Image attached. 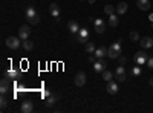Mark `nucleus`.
<instances>
[{"instance_id": "obj_1", "label": "nucleus", "mask_w": 153, "mask_h": 113, "mask_svg": "<svg viewBox=\"0 0 153 113\" xmlns=\"http://www.w3.org/2000/svg\"><path fill=\"white\" fill-rule=\"evenodd\" d=\"M20 40H22L20 37H8L6 38V46L9 49H19L20 45H23Z\"/></svg>"}, {"instance_id": "obj_2", "label": "nucleus", "mask_w": 153, "mask_h": 113, "mask_svg": "<svg viewBox=\"0 0 153 113\" xmlns=\"http://www.w3.org/2000/svg\"><path fill=\"white\" fill-rule=\"evenodd\" d=\"M31 35V28H29V24H23L22 28L19 29V37L22 40H28Z\"/></svg>"}, {"instance_id": "obj_3", "label": "nucleus", "mask_w": 153, "mask_h": 113, "mask_svg": "<svg viewBox=\"0 0 153 113\" xmlns=\"http://www.w3.org/2000/svg\"><path fill=\"white\" fill-rule=\"evenodd\" d=\"M147 60H149V57H147V54H144V50H139V52H136V55H135V63L136 64H144V63H147Z\"/></svg>"}, {"instance_id": "obj_4", "label": "nucleus", "mask_w": 153, "mask_h": 113, "mask_svg": "<svg viewBox=\"0 0 153 113\" xmlns=\"http://www.w3.org/2000/svg\"><path fill=\"white\" fill-rule=\"evenodd\" d=\"M106 90H107V93H110V95H115L116 92H118V83H116V81H113V80L107 81Z\"/></svg>"}, {"instance_id": "obj_5", "label": "nucleus", "mask_w": 153, "mask_h": 113, "mask_svg": "<svg viewBox=\"0 0 153 113\" xmlns=\"http://www.w3.org/2000/svg\"><path fill=\"white\" fill-rule=\"evenodd\" d=\"M106 67H107V64H106V61H104L103 58H100L98 61L94 63V71H95V72H101V73H103V72L106 71Z\"/></svg>"}, {"instance_id": "obj_6", "label": "nucleus", "mask_w": 153, "mask_h": 113, "mask_svg": "<svg viewBox=\"0 0 153 113\" xmlns=\"http://www.w3.org/2000/svg\"><path fill=\"white\" fill-rule=\"evenodd\" d=\"M86 84V73L84 72H78L75 75V86H78V87H83V86Z\"/></svg>"}, {"instance_id": "obj_7", "label": "nucleus", "mask_w": 153, "mask_h": 113, "mask_svg": "<svg viewBox=\"0 0 153 113\" xmlns=\"http://www.w3.org/2000/svg\"><path fill=\"white\" fill-rule=\"evenodd\" d=\"M139 45H141L142 49H150V48H153V38L152 37H144V38L139 40Z\"/></svg>"}, {"instance_id": "obj_8", "label": "nucleus", "mask_w": 153, "mask_h": 113, "mask_svg": "<svg viewBox=\"0 0 153 113\" xmlns=\"http://www.w3.org/2000/svg\"><path fill=\"white\" fill-rule=\"evenodd\" d=\"M20 112H22V113H32V112H34V106H32V102H31V101H25V102H22V106H20Z\"/></svg>"}, {"instance_id": "obj_9", "label": "nucleus", "mask_w": 153, "mask_h": 113, "mask_svg": "<svg viewBox=\"0 0 153 113\" xmlns=\"http://www.w3.org/2000/svg\"><path fill=\"white\" fill-rule=\"evenodd\" d=\"M49 11H51V15L58 22V20H60V8H58V5H57V3H52V5L49 6Z\"/></svg>"}, {"instance_id": "obj_10", "label": "nucleus", "mask_w": 153, "mask_h": 113, "mask_svg": "<svg viewBox=\"0 0 153 113\" xmlns=\"http://www.w3.org/2000/svg\"><path fill=\"white\" fill-rule=\"evenodd\" d=\"M8 92H9V81H8V76H6L2 80V83H0V93L6 95Z\"/></svg>"}, {"instance_id": "obj_11", "label": "nucleus", "mask_w": 153, "mask_h": 113, "mask_svg": "<svg viewBox=\"0 0 153 113\" xmlns=\"http://www.w3.org/2000/svg\"><path fill=\"white\" fill-rule=\"evenodd\" d=\"M118 23H120V15H118V14L109 15V22H107V24H109L110 28H116V26H118Z\"/></svg>"}, {"instance_id": "obj_12", "label": "nucleus", "mask_w": 153, "mask_h": 113, "mask_svg": "<svg viewBox=\"0 0 153 113\" xmlns=\"http://www.w3.org/2000/svg\"><path fill=\"white\" fill-rule=\"evenodd\" d=\"M67 29H69L72 34H77V32L80 31V24H78L75 20H70V22L67 23Z\"/></svg>"}, {"instance_id": "obj_13", "label": "nucleus", "mask_w": 153, "mask_h": 113, "mask_svg": "<svg viewBox=\"0 0 153 113\" xmlns=\"http://www.w3.org/2000/svg\"><path fill=\"white\" fill-rule=\"evenodd\" d=\"M107 52H109V49L104 48V46H101V48H98V49L95 50V57H96V58H104V57L107 55Z\"/></svg>"}, {"instance_id": "obj_14", "label": "nucleus", "mask_w": 153, "mask_h": 113, "mask_svg": "<svg viewBox=\"0 0 153 113\" xmlns=\"http://www.w3.org/2000/svg\"><path fill=\"white\" fill-rule=\"evenodd\" d=\"M136 5H138V8L141 11H149L150 9V2L149 0H138Z\"/></svg>"}, {"instance_id": "obj_15", "label": "nucleus", "mask_w": 153, "mask_h": 113, "mask_svg": "<svg viewBox=\"0 0 153 113\" xmlns=\"http://www.w3.org/2000/svg\"><path fill=\"white\" fill-rule=\"evenodd\" d=\"M127 12V3L125 2H121L118 6H116V14L118 15H123V14H125Z\"/></svg>"}, {"instance_id": "obj_16", "label": "nucleus", "mask_w": 153, "mask_h": 113, "mask_svg": "<svg viewBox=\"0 0 153 113\" xmlns=\"http://www.w3.org/2000/svg\"><path fill=\"white\" fill-rule=\"evenodd\" d=\"M57 99H58V98L55 96V95H52V93H51V95H49V96L46 98V102H44V104H46V107H52V106H54V104H55V102H57Z\"/></svg>"}, {"instance_id": "obj_17", "label": "nucleus", "mask_w": 153, "mask_h": 113, "mask_svg": "<svg viewBox=\"0 0 153 113\" xmlns=\"http://www.w3.org/2000/svg\"><path fill=\"white\" fill-rule=\"evenodd\" d=\"M120 55H121V52H118V50H115V49L109 48V52H107V57H109V58L115 60V58H120Z\"/></svg>"}, {"instance_id": "obj_18", "label": "nucleus", "mask_w": 153, "mask_h": 113, "mask_svg": "<svg viewBox=\"0 0 153 113\" xmlns=\"http://www.w3.org/2000/svg\"><path fill=\"white\" fill-rule=\"evenodd\" d=\"M95 45H94V43L92 41H87L86 43V52H87V54H95Z\"/></svg>"}, {"instance_id": "obj_19", "label": "nucleus", "mask_w": 153, "mask_h": 113, "mask_svg": "<svg viewBox=\"0 0 153 113\" xmlns=\"http://www.w3.org/2000/svg\"><path fill=\"white\" fill-rule=\"evenodd\" d=\"M6 76H8V78H17V76H20V71H15V69H9V71L6 72Z\"/></svg>"}, {"instance_id": "obj_20", "label": "nucleus", "mask_w": 153, "mask_h": 113, "mask_svg": "<svg viewBox=\"0 0 153 113\" xmlns=\"http://www.w3.org/2000/svg\"><path fill=\"white\" fill-rule=\"evenodd\" d=\"M104 12H106L107 15H112V14L116 12V8L112 6V5H106V6H104Z\"/></svg>"}, {"instance_id": "obj_21", "label": "nucleus", "mask_w": 153, "mask_h": 113, "mask_svg": "<svg viewBox=\"0 0 153 113\" xmlns=\"http://www.w3.org/2000/svg\"><path fill=\"white\" fill-rule=\"evenodd\" d=\"M35 14H37V11L34 9V6H28V8H26V19H31V17H34Z\"/></svg>"}, {"instance_id": "obj_22", "label": "nucleus", "mask_w": 153, "mask_h": 113, "mask_svg": "<svg viewBox=\"0 0 153 113\" xmlns=\"http://www.w3.org/2000/svg\"><path fill=\"white\" fill-rule=\"evenodd\" d=\"M23 48H25L26 50H32V49H34V41L23 40Z\"/></svg>"}, {"instance_id": "obj_23", "label": "nucleus", "mask_w": 153, "mask_h": 113, "mask_svg": "<svg viewBox=\"0 0 153 113\" xmlns=\"http://www.w3.org/2000/svg\"><path fill=\"white\" fill-rule=\"evenodd\" d=\"M112 78H113V73H112L110 71H104V72H103V80H104L106 83H107V81H110Z\"/></svg>"}, {"instance_id": "obj_24", "label": "nucleus", "mask_w": 153, "mask_h": 113, "mask_svg": "<svg viewBox=\"0 0 153 113\" xmlns=\"http://www.w3.org/2000/svg\"><path fill=\"white\" fill-rule=\"evenodd\" d=\"M78 34H80V35H81V37H83L84 40H86V41L89 40V31H87L86 28H83V29H81V28H80V31H78Z\"/></svg>"}, {"instance_id": "obj_25", "label": "nucleus", "mask_w": 153, "mask_h": 113, "mask_svg": "<svg viewBox=\"0 0 153 113\" xmlns=\"http://www.w3.org/2000/svg\"><path fill=\"white\" fill-rule=\"evenodd\" d=\"M129 37H130V40H132V41H139V40H141V38H139V34H138L136 31H132Z\"/></svg>"}, {"instance_id": "obj_26", "label": "nucleus", "mask_w": 153, "mask_h": 113, "mask_svg": "<svg viewBox=\"0 0 153 113\" xmlns=\"http://www.w3.org/2000/svg\"><path fill=\"white\" fill-rule=\"evenodd\" d=\"M8 102H9V99H8L5 95H2V98H0V106H2V109H6Z\"/></svg>"}, {"instance_id": "obj_27", "label": "nucleus", "mask_w": 153, "mask_h": 113, "mask_svg": "<svg viewBox=\"0 0 153 113\" xmlns=\"http://www.w3.org/2000/svg\"><path fill=\"white\" fill-rule=\"evenodd\" d=\"M28 22H29L31 24H38V23H40V17H38L37 14H35L34 17H31V19H28Z\"/></svg>"}, {"instance_id": "obj_28", "label": "nucleus", "mask_w": 153, "mask_h": 113, "mask_svg": "<svg viewBox=\"0 0 153 113\" xmlns=\"http://www.w3.org/2000/svg\"><path fill=\"white\" fill-rule=\"evenodd\" d=\"M104 24H106V22L103 19H95L94 20V26H95V28H96V26H104Z\"/></svg>"}, {"instance_id": "obj_29", "label": "nucleus", "mask_w": 153, "mask_h": 113, "mask_svg": "<svg viewBox=\"0 0 153 113\" xmlns=\"http://www.w3.org/2000/svg\"><path fill=\"white\" fill-rule=\"evenodd\" d=\"M112 49H115V50H118V52H121V40L120 41H116V43H113V45L110 46Z\"/></svg>"}, {"instance_id": "obj_30", "label": "nucleus", "mask_w": 153, "mask_h": 113, "mask_svg": "<svg viewBox=\"0 0 153 113\" xmlns=\"http://www.w3.org/2000/svg\"><path fill=\"white\" fill-rule=\"evenodd\" d=\"M115 73H116V76H118V75H123V73H125V71H124V66H118V67H116V71H115Z\"/></svg>"}, {"instance_id": "obj_31", "label": "nucleus", "mask_w": 153, "mask_h": 113, "mask_svg": "<svg viewBox=\"0 0 153 113\" xmlns=\"http://www.w3.org/2000/svg\"><path fill=\"white\" fill-rule=\"evenodd\" d=\"M139 73H141V67H139V66H135V67L132 69V75H136V76H138Z\"/></svg>"}, {"instance_id": "obj_32", "label": "nucleus", "mask_w": 153, "mask_h": 113, "mask_svg": "<svg viewBox=\"0 0 153 113\" xmlns=\"http://www.w3.org/2000/svg\"><path fill=\"white\" fill-rule=\"evenodd\" d=\"M104 31H106V24L104 26H96V28H95L96 34H104Z\"/></svg>"}, {"instance_id": "obj_33", "label": "nucleus", "mask_w": 153, "mask_h": 113, "mask_svg": "<svg viewBox=\"0 0 153 113\" xmlns=\"http://www.w3.org/2000/svg\"><path fill=\"white\" fill-rule=\"evenodd\" d=\"M125 78H127V76H125V73H123V75H118V76H116V80H118L120 83H123V81H125Z\"/></svg>"}, {"instance_id": "obj_34", "label": "nucleus", "mask_w": 153, "mask_h": 113, "mask_svg": "<svg viewBox=\"0 0 153 113\" xmlns=\"http://www.w3.org/2000/svg\"><path fill=\"white\" fill-rule=\"evenodd\" d=\"M125 63H127V58H125V57H121V55H120V64H121V66H124Z\"/></svg>"}, {"instance_id": "obj_35", "label": "nucleus", "mask_w": 153, "mask_h": 113, "mask_svg": "<svg viewBox=\"0 0 153 113\" xmlns=\"http://www.w3.org/2000/svg\"><path fill=\"white\" fill-rule=\"evenodd\" d=\"M147 66H149L150 69H153V57H150V58L147 60Z\"/></svg>"}, {"instance_id": "obj_36", "label": "nucleus", "mask_w": 153, "mask_h": 113, "mask_svg": "<svg viewBox=\"0 0 153 113\" xmlns=\"http://www.w3.org/2000/svg\"><path fill=\"white\" fill-rule=\"evenodd\" d=\"M49 95H51V92H49V90H44V92L41 93V98H48Z\"/></svg>"}, {"instance_id": "obj_37", "label": "nucleus", "mask_w": 153, "mask_h": 113, "mask_svg": "<svg viewBox=\"0 0 153 113\" xmlns=\"http://www.w3.org/2000/svg\"><path fill=\"white\" fill-rule=\"evenodd\" d=\"M95 58H96V57L91 55V57H89V61H91V63H95Z\"/></svg>"}, {"instance_id": "obj_38", "label": "nucleus", "mask_w": 153, "mask_h": 113, "mask_svg": "<svg viewBox=\"0 0 153 113\" xmlns=\"http://www.w3.org/2000/svg\"><path fill=\"white\" fill-rule=\"evenodd\" d=\"M149 84H150V86H152V87H153V76H152V78H150V80H149Z\"/></svg>"}, {"instance_id": "obj_39", "label": "nucleus", "mask_w": 153, "mask_h": 113, "mask_svg": "<svg viewBox=\"0 0 153 113\" xmlns=\"http://www.w3.org/2000/svg\"><path fill=\"white\" fill-rule=\"evenodd\" d=\"M149 20H150V22L153 23V14H150V15H149Z\"/></svg>"}, {"instance_id": "obj_40", "label": "nucleus", "mask_w": 153, "mask_h": 113, "mask_svg": "<svg viewBox=\"0 0 153 113\" xmlns=\"http://www.w3.org/2000/svg\"><path fill=\"white\" fill-rule=\"evenodd\" d=\"M87 2H89V3H95V0H87Z\"/></svg>"}]
</instances>
